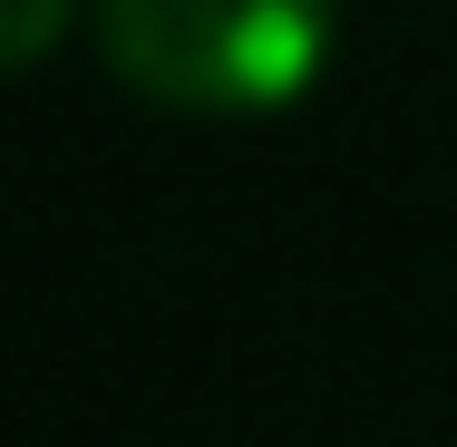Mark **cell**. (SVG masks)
<instances>
[{
    "mask_svg": "<svg viewBox=\"0 0 457 447\" xmlns=\"http://www.w3.org/2000/svg\"><path fill=\"white\" fill-rule=\"evenodd\" d=\"M69 10H79V0H0V20H10V69H39L49 39L69 29Z\"/></svg>",
    "mask_w": 457,
    "mask_h": 447,
    "instance_id": "obj_2",
    "label": "cell"
},
{
    "mask_svg": "<svg viewBox=\"0 0 457 447\" xmlns=\"http://www.w3.org/2000/svg\"><path fill=\"white\" fill-rule=\"evenodd\" d=\"M97 49L176 117H263L321 79L331 0H97Z\"/></svg>",
    "mask_w": 457,
    "mask_h": 447,
    "instance_id": "obj_1",
    "label": "cell"
}]
</instances>
